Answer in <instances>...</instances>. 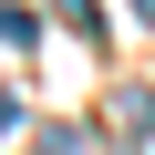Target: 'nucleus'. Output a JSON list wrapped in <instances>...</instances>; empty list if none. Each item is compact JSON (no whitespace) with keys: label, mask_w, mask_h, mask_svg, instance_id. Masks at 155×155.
<instances>
[{"label":"nucleus","mask_w":155,"mask_h":155,"mask_svg":"<svg viewBox=\"0 0 155 155\" xmlns=\"http://www.w3.org/2000/svg\"><path fill=\"white\" fill-rule=\"evenodd\" d=\"M0 41H11V52L41 41V11H31V0H0Z\"/></svg>","instance_id":"f257e3e1"}]
</instances>
